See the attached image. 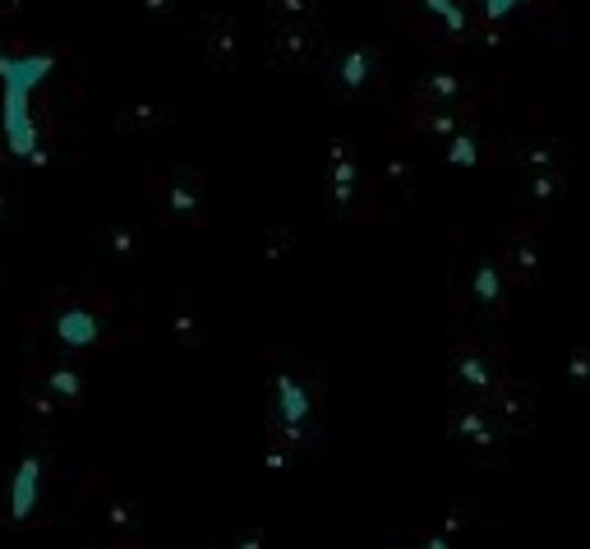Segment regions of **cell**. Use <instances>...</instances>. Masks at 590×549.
Wrapping results in <instances>:
<instances>
[{"mask_svg": "<svg viewBox=\"0 0 590 549\" xmlns=\"http://www.w3.org/2000/svg\"><path fill=\"white\" fill-rule=\"evenodd\" d=\"M51 74V56H10L0 79H6V102H0V130L14 158H38V126H33V88Z\"/></svg>", "mask_w": 590, "mask_h": 549, "instance_id": "1", "label": "cell"}, {"mask_svg": "<svg viewBox=\"0 0 590 549\" xmlns=\"http://www.w3.org/2000/svg\"><path fill=\"white\" fill-rule=\"evenodd\" d=\"M272 398H277V411H282V430L300 435L304 420H309V392H304V383L296 375H277Z\"/></svg>", "mask_w": 590, "mask_h": 549, "instance_id": "2", "label": "cell"}, {"mask_svg": "<svg viewBox=\"0 0 590 549\" xmlns=\"http://www.w3.org/2000/svg\"><path fill=\"white\" fill-rule=\"evenodd\" d=\"M38 490H42V462H38V457H23V462H19V476H14V517H28V512H33Z\"/></svg>", "mask_w": 590, "mask_h": 549, "instance_id": "3", "label": "cell"}, {"mask_svg": "<svg viewBox=\"0 0 590 549\" xmlns=\"http://www.w3.org/2000/svg\"><path fill=\"white\" fill-rule=\"evenodd\" d=\"M56 338L66 347H88L92 338H98V319H92L88 310H66L56 319Z\"/></svg>", "mask_w": 590, "mask_h": 549, "instance_id": "4", "label": "cell"}, {"mask_svg": "<svg viewBox=\"0 0 590 549\" xmlns=\"http://www.w3.org/2000/svg\"><path fill=\"white\" fill-rule=\"evenodd\" d=\"M471 287H476V300H480V305H499V300H503V272L493 268V263H480Z\"/></svg>", "mask_w": 590, "mask_h": 549, "instance_id": "5", "label": "cell"}, {"mask_svg": "<svg viewBox=\"0 0 590 549\" xmlns=\"http://www.w3.org/2000/svg\"><path fill=\"white\" fill-rule=\"evenodd\" d=\"M457 379L471 388V392H484L489 388V370H484V360L476 356V351H466L461 360H457Z\"/></svg>", "mask_w": 590, "mask_h": 549, "instance_id": "6", "label": "cell"}, {"mask_svg": "<svg viewBox=\"0 0 590 549\" xmlns=\"http://www.w3.org/2000/svg\"><path fill=\"white\" fill-rule=\"evenodd\" d=\"M424 10H433L448 28H466V14H461L457 0H424Z\"/></svg>", "mask_w": 590, "mask_h": 549, "instance_id": "7", "label": "cell"}, {"mask_svg": "<svg viewBox=\"0 0 590 549\" xmlns=\"http://www.w3.org/2000/svg\"><path fill=\"white\" fill-rule=\"evenodd\" d=\"M364 70H369V56L356 51V56H347V66H341V79H347L351 88H360L364 83Z\"/></svg>", "mask_w": 590, "mask_h": 549, "instance_id": "8", "label": "cell"}, {"mask_svg": "<svg viewBox=\"0 0 590 549\" xmlns=\"http://www.w3.org/2000/svg\"><path fill=\"white\" fill-rule=\"evenodd\" d=\"M51 392H60V398H79V379L70 370H56L51 375Z\"/></svg>", "mask_w": 590, "mask_h": 549, "instance_id": "9", "label": "cell"}, {"mask_svg": "<svg viewBox=\"0 0 590 549\" xmlns=\"http://www.w3.org/2000/svg\"><path fill=\"white\" fill-rule=\"evenodd\" d=\"M517 6H521V0H484V14L489 19H508Z\"/></svg>", "mask_w": 590, "mask_h": 549, "instance_id": "10", "label": "cell"}, {"mask_svg": "<svg viewBox=\"0 0 590 549\" xmlns=\"http://www.w3.org/2000/svg\"><path fill=\"white\" fill-rule=\"evenodd\" d=\"M452 162L471 167V162H476V143H471V139H457V143H452Z\"/></svg>", "mask_w": 590, "mask_h": 549, "instance_id": "11", "label": "cell"}, {"mask_svg": "<svg viewBox=\"0 0 590 549\" xmlns=\"http://www.w3.org/2000/svg\"><path fill=\"white\" fill-rule=\"evenodd\" d=\"M236 549H263V540H259V531H250V536H240V545Z\"/></svg>", "mask_w": 590, "mask_h": 549, "instance_id": "12", "label": "cell"}, {"mask_svg": "<svg viewBox=\"0 0 590 549\" xmlns=\"http://www.w3.org/2000/svg\"><path fill=\"white\" fill-rule=\"evenodd\" d=\"M429 549H448V536H443V531H433V536H429Z\"/></svg>", "mask_w": 590, "mask_h": 549, "instance_id": "13", "label": "cell"}, {"mask_svg": "<svg viewBox=\"0 0 590 549\" xmlns=\"http://www.w3.org/2000/svg\"><path fill=\"white\" fill-rule=\"evenodd\" d=\"M6 60H10V56H6V51H0V70H6Z\"/></svg>", "mask_w": 590, "mask_h": 549, "instance_id": "14", "label": "cell"}]
</instances>
